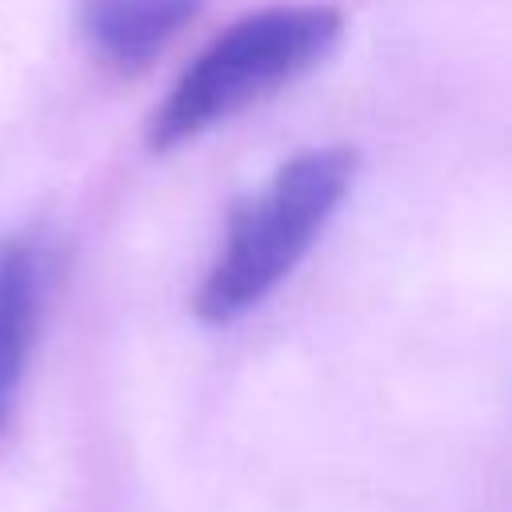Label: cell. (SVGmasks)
Returning <instances> with one entry per match:
<instances>
[{
	"mask_svg": "<svg viewBox=\"0 0 512 512\" xmlns=\"http://www.w3.org/2000/svg\"><path fill=\"white\" fill-rule=\"evenodd\" d=\"M356 148L328 144L296 152L276 176L244 196L224 228L220 252L192 296L204 324H232L248 316L316 244L340 200L356 180Z\"/></svg>",
	"mask_w": 512,
	"mask_h": 512,
	"instance_id": "cell-1",
	"label": "cell"
},
{
	"mask_svg": "<svg viewBox=\"0 0 512 512\" xmlns=\"http://www.w3.org/2000/svg\"><path fill=\"white\" fill-rule=\"evenodd\" d=\"M344 32L332 4H272L228 24L172 84L148 124V148L172 152L320 64Z\"/></svg>",
	"mask_w": 512,
	"mask_h": 512,
	"instance_id": "cell-2",
	"label": "cell"
},
{
	"mask_svg": "<svg viewBox=\"0 0 512 512\" xmlns=\"http://www.w3.org/2000/svg\"><path fill=\"white\" fill-rule=\"evenodd\" d=\"M52 248L40 236L0 240V432L8 428L24 372L48 312Z\"/></svg>",
	"mask_w": 512,
	"mask_h": 512,
	"instance_id": "cell-3",
	"label": "cell"
},
{
	"mask_svg": "<svg viewBox=\"0 0 512 512\" xmlns=\"http://www.w3.org/2000/svg\"><path fill=\"white\" fill-rule=\"evenodd\" d=\"M200 8L204 0H76V20L96 64L128 80L148 72Z\"/></svg>",
	"mask_w": 512,
	"mask_h": 512,
	"instance_id": "cell-4",
	"label": "cell"
}]
</instances>
